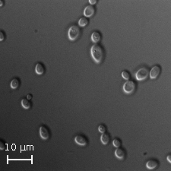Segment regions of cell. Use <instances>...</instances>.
I'll return each instance as SVG.
<instances>
[{"instance_id":"20","label":"cell","mask_w":171,"mask_h":171,"mask_svg":"<svg viewBox=\"0 0 171 171\" xmlns=\"http://www.w3.org/2000/svg\"><path fill=\"white\" fill-rule=\"evenodd\" d=\"M6 147V145L3 141H1L0 142V149L1 150H5Z\"/></svg>"},{"instance_id":"6","label":"cell","mask_w":171,"mask_h":171,"mask_svg":"<svg viewBox=\"0 0 171 171\" xmlns=\"http://www.w3.org/2000/svg\"><path fill=\"white\" fill-rule=\"evenodd\" d=\"M40 135L41 138L43 140H47L48 139L49 137V132L48 131V129L46 128L45 126H40Z\"/></svg>"},{"instance_id":"18","label":"cell","mask_w":171,"mask_h":171,"mask_svg":"<svg viewBox=\"0 0 171 171\" xmlns=\"http://www.w3.org/2000/svg\"><path fill=\"white\" fill-rule=\"evenodd\" d=\"M113 146L116 147H119L121 145V141L119 140L118 138H115L114 140L113 141Z\"/></svg>"},{"instance_id":"2","label":"cell","mask_w":171,"mask_h":171,"mask_svg":"<svg viewBox=\"0 0 171 171\" xmlns=\"http://www.w3.org/2000/svg\"><path fill=\"white\" fill-rule=\"evenodd\" d=\"M80 35V29L78 26L72 25L69 27L68 31V37L71 41L75 40Z\"/></svg>"},{"instance_id":"13","label":"cell","mask_w":171,"mask_h":171,"mask_svg":"<svg viewBox=\"0 0 171 171\" xmlns=\"http://www.w3.org/2000/svg\"><path fill=\"white\" fill-rule=\"evenodd\" d=\"M100 140H101V142H102L104 145H107L110 140V136L109 135V134L104 132V133H103V135H101V137H100Z\"/></svg>"},{"instance_id":"8","label":"cell","mask_w":171,"mask_h":171,"mask_svg":"<svg viewBox=\"0 0 171 171\" xmlns=\"http://www.w3.org/2000/svg\"><path fill=\"white\" fill-rule=\"evenodd\" d=\"M94 12H95V8L93 7V6H88L84 10V15L87 18L91 17L92 15H94Z\"/></svg>"},{"instance_id":"15","label":"cell","mask_w":171,"mask_h":171,"mask_svg":"<svg viewBox=\"0 0 171 171\" xmlns=\"http://www.w3.org/2000/svg\"><path fill=\"white\" fill-rule=\"evenodd\" d=\"M88 25V20L86 18H81L78 21V25L80 27H85Z\"/></svg>"},{"instance_id":"1","label":"cell","mask_w":171,"mask_h":171,"mask_svg":"<svg viewBox=\"0 0 171 171\" xmlns=\"http://www.w3.org/2000/svg\"><path fill=\"white\" fill-rule=\"evenodd\" d=\"M91 54L94 61L100 63L104 58V50L99 44H94L91 48Z\"/></svg>"},{"instance_id":"11","label":"cell","mask_w":171,"mask_h":171,"mask_svg":"<svg viewBox=\"0 0 171 171\" xmlns=\"http://www.w3.org/2000/svg\"><path fill=\"white\" fill-rule=\"evenodd\" d=\"M100 34L99 32H97V31H94L91 34V40L93 43H98L100 40Z\"/></svg>"},{"instance_id":"4","label":"cell","mask_w":171,"mask_h":171,"mask_svg":"<svg viewBox=\"0 0 171 171\" xmlns=\"http://www.w3.org/2000/svg\"><path fill=\"white\" fill-rule=\"evenodd\" d=\"M123 91L126 94H130L133 93L135 90V83L133 81H127L124 85H123Z\"/></svg>"},{"instance_id":"19","label":"cell","mask_w":171,"mask_h":171,"mask_svg":"<svg viewBox=\"0 0 171 171\" xmlns=\"http://www.w3.org/2000/svg\"><path fill=\"white\" fill-rule=\"evenodd\" d=\"M98 130L100 133H104L106 132V127L104 126V125H100L98 126Z\"/></svg>"},{"instance_id":"17","label":"cell","mask_w":171,"mask_h":171,"mask_svg":"<svg viewBox=\"0 0 171 171\" xmlns=\"http://www.w3.org/2000/svg\"><path fill=\"white\" fill-rule=\"evenodd\" d=\"M122 77L125 80H129V78H130V75H129L128 72L123 71L122 72Z\"/></svg>"},{"instance_id":"10","label":"cell","mask_w":171,"mask_h":171,"mask_svg":"<svg viewBox=\"0 0 171 171\" xmlns=\"http://www.w3.org/2000/svg\"><path fill=\"white\" fill-rule=\"evenodd\" d=\"M158 165V163L157 160H151L149 161H147L146 164V167L147 169H150V170H153L154 168H156Z\"/></svg>"},{"instance_id":"5","label":"cell","mask_w":171,"mask_h":171,"mask_svg":"<svg viewBox=\"0 0 171 171\" xmlns=\"http://www.w3.org/2000/svg\"><path fill=\"white\" fill-rule=\"evenodd\" d=\"M160 67L158 66H155L151 68V72H149L150 78L151 79H155L158 78V76L160 75Z\"/></svg>"},{"instance_id":"3","label":"cell","mask_w":171,"mask_h":171,"mask_svg":"<svg viewBox=\"0 0 171 171\" xmlns=\"http://www.w3.org/2000/svg\"><path fill=\"white\" fill-rule=\"evenodd\" d=\"M148 75H149L148 68L145 67H142L136 72L135 78H136V80H138V81H144L147 78Z\"/></svg>"},{"instance_id":"14","label":"cell","mask_w":171,"mask_h":171,"mask_svg":"<svg viewBox=\"0 0 171 171\" xmlns=\"http://www.w3.org/2000/svg\"><path fill=\"white\" fill-rule=\"evenodd\" d=\"M31 103L30 101L28 100V99H26V98H24L21 100V106L23 107V108H25L26 110L29 109L31 107Z\"/></svg>"},{"instance_id":"9","label":"cell","mask_w":171,"mask_h":171,"mask_svg":"<svg viewBox=\"0 0 171 171\" xmlns=\"http://www.w3.org/2000/svg\"><path fill=\"white\" fill-rule=\"evenodd\" d=\"M115 155L116 157L119 160H123L125 158V156H126V153H125V151L120 148V147H117L115 151Z\"/></svg>"},{"instance_id":"23","label":"cell","mask_w":171,"mask_h":171,"mask_svg":"<svg viewBox=\"0 0 171 171\" xmlns=\"http://www.w3.org/2000/svg\"><path fill=\"white\" fill-rule=\"evenodd\" d=\"M167 160H168L170 163H171V156L170 155H168V157H167Z\"/></svg>"},{"instance_id":"24","label":"cell","mask_w":171,"mask_h":171,"mask_svg":"<svg viewBox=\"0 0 171 171\" xmlns=\"http://www.w3.org/2000/svg\"><path fill=\"white\" fill-rule=\"evenodd\" d=\"M31 98H32V96H31L30 94H29V95H27V99H29V100H30V99H31Z\"/></svg>"},{"instance_id":"25","label":"cell","mask_w":171,"mask_h":171,"mask_svg":"<svg viewBox=\"0 0 171 171\" xmlns=\"http://www.w3.org/2000/svg\"><path fill=\"white\" fill-rule=\"evenodd\" d=\"M0 5H1V6H2V5H3V2H0Z\"/></svg>"},{"instance_id":"16","label":"cell","mask_w":171,"mask_h":171,"mask_svg":"<svg viewBox=\"0 0 171 171\" xmlns=\"http://www.w3.org/2000/svg\"><path fill=\"white\" fill-rule=\"evenodd\" d=\"M19 85H20V81L19 79L17 78H14L11 82V87L13 89H15L17 87H19Z\"/></svg>"},{"instance_id":"7","label":"cell","mask_w":171,"mask_h":171,"mask_svg":"<svg viewBox=\"0 0 171 171\" xmlns=\"http://www.w3.org/2000/svg\"><path fill=\"white\" fill-rule=\"evenodd\" d=\"M75 141L76 142V144H78V145L81 146H85L87 144V141L85 137H84L83 135H77L75 138Z\"/></svg>"},{"instance_id":"22","label":"cell","mask_w":171,"mask_h":171,"mask_svg":"<svg viewBox=\"0 0 171 171\" xmlns=\"http://www.w3.org/2000/svg\"><path fill=\"white\" fill-rule=\"evenodd\" d=\"M89 2H90V4L94 5V4H96V3H97V1H96V0H89Z\"/></svg>"},{"instance_id":"21","label":"cell","mask_w":171,"mask_h":171,"mask_svg":"<svg viewBox=\"0 0 171 171\" xmlns=\"http://www.w3.org/2000/svg\"><path fill=\"white\" fill-rule=\"evenodd\" d=\"M4 38H5L4 33H3L2 31H1V32H0V40H1V41H2V40H4Z\"/></svg>"},{"instance_id":"12","label":"cell","mask_w":171,"mask_h":171,"mask_svg":"<svg viewBox=\"0 0 171 171\" xmlns=\"http://www.w3.org/2000/svg\"><path fill=\"white\" fill-rule=\"evenodd\" d=\"M35 72L37 75H42V74L44 73L45 72V68H44V66H43V64L41 63H37L35 66Z\"/></svg>"}]
</instances>
